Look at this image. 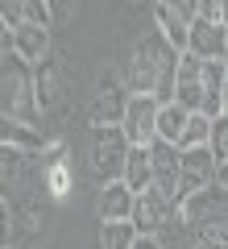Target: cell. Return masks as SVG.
I'll return each mask as SVG.
<instances>
[{
  "mask_svg": "<svg viewBox=\"0 0 228 249\" xmlns=\"http://www.w3.org/2000/svg\"><path fill=\"white\" fill-rule=\"evenodd\" d=\"M178 62H183V54L158 34V25L149 34H141L129 50V62H124L129 96H154L158 104H170L175 100V83H178Z\"/></svg>",
  "mask_w": 228,
  "mask_h": 249,
  "instance_id": "cell-1",
  "label": "cell"
},
{
  "mask_svg": "<svg viewBox=\"0 0 228 249\" xmlns=\"http://www.w3.org/2000/svg\"><path fill=\"white\" fill-rule=\"evenodd\" d=\"M4 96H0V108H4V121H17L29 124V129H42V108H37V79H34V67L17 54H4Z\"/></svg>",
  "mask_w": 228,
  "mask_h": 249,
  "instance_id": "cell-2",
  "label": "cell"
},
{
  "mask_svg": "<svg viewBox=\"0 0 228 249\" xmlns=\"http://www.w3.org/2000/svg\"><path fill=\"white\" fill-rule=\"evenodd\" d=\"M129 137H124L121 124H112V129H91V145H88V166L91 175L100 178V187L116 183V178H124V166H129Z\"/></svg>",
  "mask_w": 228,
  "mask_h": 249,
  "instance_id": "cell-3",
  "label": "cell"
},
{
  "mask_svg": "<svg viewBox=\"0 0 228 249\" xmlns=\"http://www.w3.org/2000/svg\"><path fill=\"white\" fill-rule=\"evenodd\" d=\"M129 88L121 83V75L108 67V71H100V79H96V100H91V108H88V121H91V129H112V124H121L124 121V112H129Z\"/></svg>",
  "mask_w": 228,
  "mask_h": 249,
  "instance_id": "cell-4",
  "label": "cell"
},
{
  "mask_svg": "<svg viewBox=\"0 0 228 249\" xmlns=\"http://www.w3.org/2000/svg\"><path fill=\"white\" fill-rule=\"evenodd\" d=\"M158 116H162V104L154 96H133L129 100V112H124L121 129H124L133 150H149L158 142Z\"/></svg>",
  "mask_w": 228,
  "mask_h": 249,
  "instance_id": "cell-5",
  "label": "cell"
},
{
  "mask_svg": "<svg viewBox=\"0 0 228 249\" xmlns=\"http://www.w3.org/2000/svg\"><path fill=\"white\" fill-rule=\"evenodd\" d=\"M216 154L211 150H191L183 154V178H178V208L191 204L199 191H208V187H216Z\"/></svg>",
  "mask_w": 228,
  "mask_h": 249,
  "instance_id": "cell-6",
  "label": "cell"
},
{
  "mask_svg": "<svg viewBox=\"0 0 228 249\" xmlns=\"http://www.w3.org/2000/svg\"><path fill=\"white\" fill-rule=\"evenodd\" d=\"M175 104H183L187 112H203V116H208V83H203V58H195V54H183V62H178ZM208 121H211V116H208Z\"/></svg>",
  "mask_w": 228,
  "mask_h": 249,
  "instance_id": "cell-7",
  "label": "cell"
},
{
  "mask_svg": "<svg viewBox=\"0 0 228 249\" xmlns=\"http://www.w3.org/2000/svg\"><path fill=\"white\" fill-rule=\"evenodd\" d=\"M183 216V208H175L162 191H145V196H137V208H133V224H137L141 237H158L162 229H166L170 220H178Z\"/></svg>",
  "mask_w": 228,
  "mask_h": 249,
  "instance_id": "cell-8",
  "label": "cell"
},
{
  "mask_svg": "<svg viewBox=\"0 0 228 249\" xmlns=\"http://www.w3.org/2000/svg\"><path fill=\"white\" fill-rule=\"evenodd\" d=\"M149 158H154V191L170 199L178 208V178H183V154L166 142H154L149 145Z\"/></svg>",
  "mask_w": 228,
  "mask_h": 249,
  "instance_id": "cell-9",
  "label": "cell"
},
{
  "mask_svg": "<svg viewBox=\"0 0 228 249\" xmlns=\"http://www.w3.org/2000/svg\"><path fill=\"white\" fill-rule=\"evenodd\" d=\"M133 208H137V191H133L124 178L100 187L96 196V212H100V224H116V220H133Z\"/></svg>",
  "mask_w": 228,
  "mask_h": 249,
  "instance_id": "cell-10",
  "label": "cell"
},
{
  "mask_svg": "<svg viewBox=\"0 0 228 249\" xmlns=\"http://www.w3.org/2000/svg\"><path fill=\"white\" fill-rule=\"evenodd\" d=\"M34 79H37V108H42V116L62 112V104H67V88H62L58 62L46 58L42 67H34Z\"/></svg>",
  "mask_w": 228,
  "mask_h": 249,
  "instance_id": "cell-11",
  "label": "cell"
},
{
  "mask_svg": "<svg viewBox=\"0 0 228 249\" xmlns=\"http://www.w3.org/2000/svg\"><path fill=\"white\" fill-rule=\"evenodd\" d=\"M13 34V54L17 58H25L29 67H42L46 58H50V29L46 25H21V29H9Z\"/></svg>",
  "mask_w": 228,
  "mask_h": 249,
  "instance_id": "cell-12",
  "label": "cell"
},
{
  "mask_svg": "<svg viewBox=\"0 0 228 249\" xmlns=\"http://www.w3.org/2000/svg\"><path fill=\"white\" fill-rule=\"evenodd\" d=\"M154 21H158V34L166 37L178 54L191 50V21L178 17V9L170 4V0H158V4H154Z\"/></svg>",
  "mask_w": 228,
  "mask_h": 249,
  "instance_id": "cell-13",
  "label": "cell"
},
{
  "mask_svg": "<svg viewBox=\"0 0 228 249\" xmlns=\"http://www.w3.org/2000/svg\"><path fill=\"white\" fill-rule=\"evenodd\" d=\"M0 137H4V145H9V150H21V154L46 150V129H29V124H17V121H4Z\"/></svg>",
  "mask_w": 228,
  "mask_h": 249,
  "instance_id": "cell-14",
  "label": "cell"
},
{
  "mask_svg": "<svg viewBox=\"0 0 228 249\" xmlns=\"http://www.w3.org/2000/svg\"><path fill=\"white\" fill-rule=\"evenodd\" d=\"M195 112H187L183 104H162V116H158V142H166V145H175L178 150V142H183V129H187V121H191Z\"/></svg>",
  "mask_w": 228,
  "mask_h": 249,
  "instance_id": "cell-15",
  "label": "cell"
},
{
  "mask_svg": "<svg viewBox=\"0 0 228 249\" xmlns=\"http://www.w3.org/2000/svg\"><path fill=\"white\" fill-rule=\"evenodd\" d=\"M124 183H129L137 196L154 191V158H149V150H133V154H129V166H124Z\"/></svg>",
  "mask_w": 228,
  "mask_h": 249,
  "instance_id": "cell-16",
  "label": "cell"
},
{
  "mask_svg": "<svg viewBox=\"0 0 228 249\" xmlns=\"http://www.w3.org/2000/svg\"><path fill=\"white\" fill-rule=\"evenodd\" d=\"M42 187L50 191V199H67L70 196V166H67L62 154H54V158L42 166Z\"/></svg>",
  "mask_w": 228,
  "mask_h": 249,
  "instance_id": "cell-17",
  "label": "cell"
},
{
  "mask_svg": "<svg viewBox=\"0 0 228 249\" xmlns=\"http://www.w3.org/2000/svg\"><path fill=\"white\" fill-rule=\"evenodd\" d=\"M141 241L133 220H116V224H100V249H133Z\"/></svg>",
  "mask_w": 228,
  "mask_h": 249,
  "instance_id": "cell-18",
  "label": "cell"
},
{
  "mask_svg": "<svg viewBox=\"0 0 228 249\" xmlns=\"http://www.w3.org/2000/svg\"><path fill=\"white\" fill-rule=\"evenodd\" d=\"M211 145V121L203 112H195L183 129V142H178V154H191V150H208Z\"/></svg>",
  "mask_w": 228,
  "mask_h": 249,
  "instance_id": "cell-19",
  "label": "cell"
},
{
  "mask_svg": "<svg viewBox=\"0 0 228 249\" xmlns=\"http://www.w3.org/2000/svg\"><path fill=\"white\" fill-rule=\"evenodd\" d=\"M211 154H216V162H228V112H220L216 121H211Z\"/></svg>",
  "mask_w": 228,
  "mask_h": 249,
  "instance_id": "cell-20",
  "label": "cell"
},
{
  "mask_svg": "<svg viewBox=\"0 0 228 249\" xmlns=\"http://www.w3.org/2000/svg\"><path fill=\"white\" fill-rule=\"evenodd\" d=\"M25 21H29V25H46V29H50L54 4H46V0H25Z\"/></svg>",
  "mask_w": 228,
  "mask_h": 249,
  "instance_id": "cell-21",
  "label": "cell"
},
{
  "mask_svg": "<svg viewBox=\"0 0 228 249\" xmlns=\"http://www.w3.org/2000/svg\"><path fill=\"white\" fill-rule=\"evenodd\" d=\"M216 187H224V191H228V162H220V166H216Z\"/></svg>",
  "mask_w": 228,
  "mask_h": 249,
  "instance_id": "cell-22",
  "label": "cell"
},
{
  "mask_svg": "<svg viewBox=\"0 0 228 249\" xmlns=\"http://www.w3.org/2000/svg\"><path fill=\"white\" fill-rule=\"evenodd\" d=\"M133 249H162V241H158V237H141Z\"/></svg>",
  "mask_w": 228,
  "mask_h": 249,
  "instance_id": "cell-23",
  "label": "cell"
},
{
  "mask_svg": "<svg viewBox=\"0 0 228 249\" xmlns=\"http://www.w3.org/2000/svg\"><path fill=\"white\" fill-rule=\"evenodd\" d=\"M220 25L228 29V0H220Z\"/></svg>",
  "mask_w": 228,
  "mask_h": 249,
  "instance_id": "cell-24",
  "label": "cell"
},
{
  "mask_svg": "<svg viewBox=\"0 0 228 249\" xmlns=\"http://www.w3.org/2000/svg\"><path fill=\"white\" fill-rule=\"evenodd\" d=\"M9 249H13V245H9Z\"/></svg>",
  "mask_w": 228,
  "mask_h": 249,
  "instance_id": "cell-25",
  "label": "cell"
}]
</instances>
